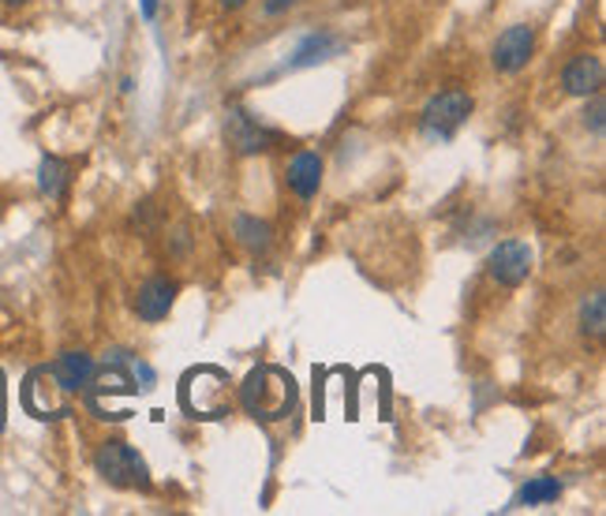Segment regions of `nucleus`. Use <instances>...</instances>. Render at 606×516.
Here are the masks:
<instances>
[{"label": "nucleus", "mask_w": 606, "mask_h": 516, "mask_svg": "<svg viewBox=\"0 0 606 516\" xmlns=\"http://www.w3.org/2000/svg\"><path fill=\"white\" fill-rule=\"evenodd\" d=\"M603 79H606L603 60L595 53L573 57L562 71V87H565V95H573V98H595L603 90Z\"/></svg>", "instance_id": "obj_10"}, {"label": "nucleus", "mask_w": 606, "mask_h": 516, "mask_svg": "<svg viewBox=\"0 0 606 516\" xmlns=\"http://www.w3.org/2000/svg\"><path fill=\"white\" fill-rule=\"evenodd\" d=\"M4 8H23V4H30V0H0Z\"/></svg>", "instance_id": "obj_23"}, {"label": "nucleus", "mask_w": 606, "mask_h": 516, "mask_svg": "<svg viewBox=\"0 0 606 516\" xmlns=\"http://www.w3.org/2000/svg\"><path fill=\"white\" fill-rule=\"evenodd\" d=\"M95 468H98L101 479L112 483V487H125V490H147L150 487L147 460H142L128 441H106V446L95 453Z\"/></svg>", "instance_id": "obj_3"}, {"label": "nucleus", "mask_w": 606, "mask_h": 516, "mask_svg": "<svg viewBox=\"0 0 606 516\" xmlns=\"http://www.w3.org/2000/svg\"><path fill=\"white\" fill-rule=\"evenodd\" d=\"M57 397H60V389H57V381L49 378V370L46 367L30 370L27 386H23V405H27L30 416H34V419H60V416H68V405H64V400H57Z\"/></svg>", "instance_id": "obj_7"}, {"label": "nucleus", "mask_w": 606, "mask_h": 516, "mask_svg": "<svg viewBox=\"0 0 606 516\" xmlns=\"http://www.w3.org/2000/svg\"><path fill=\"white\" fill-rule=\"evenodd\" d=\"M532 49H536L532 27H509L506 34H498L495 49H490V64L501 76H513V71H520L532 60Z\"/></svg>", "instance_id": "obj_8"}, {"label": "nucleus", "mask_w": 606, "mask_h": 516, "mask_svg": "<svg viewBox=\"0 0 606 516\" xmlns=\"http://www.w3.org/2000/svg\"><path fill=\"white\" fill-rule=\"evenodd\" d=\"M64 188H68V165L60 158H46L42 161V191L49 199H64Z\"/></svg>", "instance_id": "obj_17"}, {"label": "nucleus", "mask_w": 606, "mask_h": 516, "mask_svg": "<svg viewBox=\"0 0 606 516\" xmlns=\"http://www.w3.org/2000/svg\"><path fill=\"white\" fill-rule=\"evenodd\" d=\"M532 262H536V255H532L528 244L506 240V244H498L495 251H490L487 274L495 277L501 288H520L532 277Z\"/></svg>", "instance_id": "obj_6"}, {"label": "nucleus", "mask_w": 606, "mask_h": 516, "mask_svg": "<svg viewBox=\"0 0 606 516\" xmlns=\"http://www.w3.org/2000/svg\"><path fill=\"white\" fill-rule=\"evenodd\" d=\"M46 370H49V378L57 381L60 394H83L87 381L95 378V359H90L87 353H64Z\"/></svg>", "instance_id": "obj_11"}, {"label": "nucleus", "mask_w": 606, "mask_h": 516, "mask_svg": "<svg viewBox=\"0 0 606 516\" xmlns=\"http://www.w3.org/2000/svg\"><path fill=\"white\" fill-rule=\"evenodd\" d=\"M292 4H296V0H266L262 12H266V16H281L285 8H292Z\"/></svg>", "instance_id": "obj_19"}, {"label": "nucleus", "mask_w": 606, "mask_h": 516, "mask_svg": "<svg viewBox=\"0 0 606 516\" xmlns=\"http://www.w3.org/2000/svg\"><path fill=\"white\" fill-rule=\"evenodd\" d=\"M337 49H341V41L334 34H311L304 41L300 49H296V57L289 60L292 68H307V64H318V60H330Z\"/></svg>", "instance_id": "obj_13"}, {"label": "nucleus", "mask_w": 606, "mask_h": 516, "mask_svg": "<svg viewBox=\"0 0 606 516\" xmlns=\"http://www.w3.org/2000/svg\"><path fill=\"white\" fill-rule=\"evenodd\" d=\"M236 240L251 251H266L270 247V225L259 218H236Z\"/></svg>", "instance_id": "obj_14"}, {"label": "nucleus", "mask_w": 606, "mask_h": 516, "mask_svg": "<svg viewBox=\"0 0 606 516\" xmlns=\"http://www.w3.org/2000/svg\"><path fill=\"white\" fill-rule=\"evenodd\" d=\"M172 299H177V281L153 274L139 285L131 307H136V315L142 318V322H161V318H169V311H172Z\"/></svg>", "instance_id": "obj_9"}, {"label": "nucleus", "mask_w": 606, "mask_h": 516, "mask_svg": "<svg viewBox=\"0 0 606 516\" xmlns=\"http://www.w3.org/2000/svg\"><path fill=\"white\" fill-rule=\"evenodd\" d=\"M558 494H562V483L558 479H550V476H539V479H532L528 487L520 490V505H547V502H558Z\"/></svg>", "instance_id": "obj_16"}, {"label": "nucleus", "mask_w": 606, "mask_h": 516, "mask_svg": "<svg viewBox=\"0 0 606 516\" xmlns=\"http://www.w3.org/2000/svg\"><path fill=\"white\" fill-rule=\"evenodd\" d=\"M180 408L188 411L191 419H221L229 416L232 408V381L221 367H191L188 375L180 378Z\"/></svg>", "instance_id": "obj_2"}, {"label": "nucleus", "mask_w": 606, "mask_h": 516, "mask_svg": "<svg viewBox=\"0 0 606 516\" xmlns=\"http://www.w3.org/2000/svg\"><path fill=\"white\" fill-rule=\"evenodd\" d=\"M588 117H592V131H595V136H603V98L599 95H595Z\"/></svg>", "instance_id": "obj_18"}, {"label": "nucleus", "mask_w": 606, "mask_h": 516, "mask_svg": "<svg viewBox=\"0 0 606 516\" xmlns=\"http://www.w3.org/2000/svg\"><path fill=\"white\" fill-rule=\"evenodd\" d=\"M225 139H229V147L240 153V158H248V153H259V150H270L281 142L274 128H266L259 117H251L248 109H232L229 120H225Z\"/></svg>", "instance_id": "obj_5"}, {"label": "nucleus", "mask_w": 606, "mask_h": 516, "mask_svg": "<svg viewBox=\"0 0 606 516\" xmlns=\"http://www.w3.org/2000/svg\"><path fill=\"white\" fill-rule=\"evenodd\" d=\"M153 12H158V0H142V16L153 19Z\"/></svg>", "instance_id": "obj_21"}, {"label": "nucleus", "mask_w": 606, "mask_h": 516, "mask_svg": "<svg viewBox=\"0 0 606 516\" xmlns=\"http://www.w3.org/2000/svg\"><path fill=\"white\" fill-rule=\"evenodd\" d=\"M468 117H471V98H468V90L449 87V90H441V95H435V98L427 101V109H424V128L430 131V136L449 139Z\"/></svg>", "instance_id": "obj_4"}, {"label": "nucleus", "mask_w": 606, "mask_h": 516, "mask_svg": "<svg viewBox=\"0 0 606 516\" xmlns=\"http://www.w3.org/2000/svg\"><path fill=\"white\" fill-rule=\"evenodd\" d=\"M580 322H584V334H592V337L606 334V296L603 292H592L588 299H584Z\"/></svg>", "instance_id": "obj_15"}, {"label": "nucleus", "mask_w": 606, "mask_h": 516, "mask_svg": "<svg viewBox=\"0 0 606 516\" xmlns=\"http://www.w3.org/2000/svg\"><path fill=\"white\" fill-rule=\"evenodd\" d=\"M4 419H8V394H4V378H0V435H4Z\"/></svg>", "instance_id": "obj_20"}, {"label": "nucleus", "mask_w": 606, "mask_h": 516, "mask_svg": "<svg viewBox=\"0 0 606 516\" xmlns=\"http://www.w3.org/2000/svg\"><path fill=\"white\" fill-rule=\"evenodd\" d=\"M218 4H221V8H229V12H236V8H244L248 0H218Z\"/></svg>", "instance_id": "obj_22"}, {"label": "nucleus", "mask_w": 606, "mask_h": 516, "mask_svg": "<svg viewBox=\"0 0 606 516\" xmlns=\"http://www.w3.org/2000/svg\"><path fill=\"white\" fill-rule=\"evenodd\" d=\"M289 188L300 195V199H315L318 188H322V158L315 150H300L289 161V172H285Z\"/></svg>", "instance_id": "obj_12"}, {"label": "nucleus", "mask_w": 606, "mask_h": 516, "mask_svg": "<svg viewBox=\"0 0 606 516\" xmlns=\"http://www.w3.org/2000/svg\"><path fill=\"white\" fill-rule=\"evenodd\" d=\"M240 408L259 423L289 419L296 408V378L274 364L255 367L240 386Z\"/></svg>", "instance_id": "obj_1"}]
</instances>
